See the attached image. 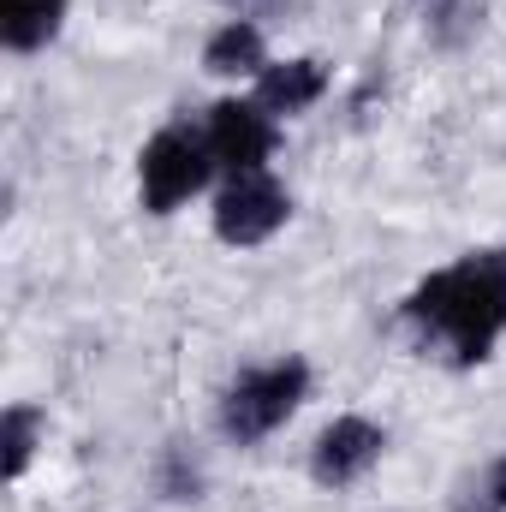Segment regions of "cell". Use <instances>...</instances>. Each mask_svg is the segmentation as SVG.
<instances>
[{
  "instance_id": "cell-1",
  "label": "cell",
  "mask_w": 506,
  "mask_h": 512,
  "mask_svg": "<svg viewBox=\"0 0 506 512\" xmlns=\"http://www.w3.org/2000/svg\"><path fill=\"white\" fill-rule=\"evenodd\" d=\"M405 322L435 340L441 352H453L459 370L483 364L506 334V245L501 251H471L453 268L429 274L411 298H405Z\"/></svg>"
},
{
  "instance_id": "cell-2",
  "label": "cell",
  "mask_w": 506,
  "mask_h": 512,
  "mask_svg": "<svg viewBox=\"0 0 506 512\" xmlns=\"http://www.w3.org/2000/svg\"><path fill=\"white\" fill-rule=\"evenodd\" d=\"M304 393H310V364L304 358H280L268 370H245L239 382L227 387V399H221V435L239 441V447L274 435L304 405Z\"/></svg>"
},
{
  "instance_id": "cell-3",
  "label": "cell",
  "mask_w": 506,
  "mask_h": 512,
  "mask_svg": "<svg viewBox=\"0 0 506 512\" xmlns=\"http://www.w3.org/2000/svg\"><path fill=\"white\" fill-rule=\"evenodd\" d=\"M209 143L203 137H191V131L167 126L155 131L149 143H143V155H137V185H143V209L149 215H173L191 191H203V179H209Z\"/></svg>"
},
{
  "instance_id": "cell-4",
  "label": "cell",
  "mask_w": 506,
  "mask_h": 512,
  "mask_svg": "<svg viewBox=\"0 0 506 512\" xmlns=\"http://www.w3.org/2000/svg\"><path fill=\"white\" fill-rule=\"evenodd\" d=\"M286 215H292V203H286V191L268 179V173H239L221 197H215V233L227 239V245H262V239H274L280 227H286Z\"/></svg>"
},
{
  "instance_id": "cell-5",
  "label": "cell",
  "mask_w": 506,
  "mask_h": 512,
  "mask_svg": "<svg viewBox=\"0 0 506 512\" xmlns=\"http://www.w3.org/2000/svg\"><path fill=\"white\" fill-rule=\"evenodd\" d=\"M203 143H209V161L227 167L233 179H239V173H262V161H268V149H274L268 108H256V102H215Z\"/></svg>"
},
{
  "instance_id": "cell-6",
  "label": "cell",
  "mask_w": 506,
  "mask_h": 512,
  "mask_svg": "<svg viewBox=\"0 0 506 512\" xmlns=\"http://www.w3.org/2000/svg\"><path fill=\"white\" fill-rule=\"evenodd\" d=\"M381 447H387V435H381L370 417H340V423L322 429V441H316V453H310V477H316L322 489H346V483H358V477L376 465Z\"/></svg>"
},
{
  "instance_id": "cell-7",
  "label": "cell",
  "mask_w": 506,
  "mask_h": 512,
  "mask_svg": "<svg viewBox=\"0 0 506 512\" xmlns=\"http://www.w3.org/2000/svg\"><path fill=\"white\" fill-rule=\"evenodd\" d=\"M328 90V72L316 60H286V66H268L256 78V108L268 114H304L310 102H322Z\"/></svg>"
},
{
  "instance_id": "cell-8",
  "label": "cell",
  "mask_w": 506,
  "mask_h": 512,
  "mask_svg": "<svg viewBox=\"0 0 506 512\" xmlns=\"http://www.w3.org/2000/svg\"><path fill=\"white\" fill-rule=\"evenodd\" d=\"M66 18V0H0V42L12 54H36L42 42H54Z\"/></svg>"
},
{
  "instance_id": "cell-9",
  "label": "cell",
  "mask_w": 506,
  "mask_h": 512,
  "mask_svg": "<svg viewBox=\"0 0 506 512\" xmlns=\"http://www.w3.org/2000/svg\"><path fill=\"white\" fill-rule=\"evenodd\" d=\"M203 66H209V72H221V78L262 72V30H256L251 18H233L227 30H215V36H209V48H203Z\"/></svg>"
},
{
  "instance_id": "cell-10",
  "label": "cell",
  "mask_w": 506,
  "mask_h": 512,
  "mask_svg": "<svg viewBox=\"0 0 506 512\" xmlns=\"http://www.w3.org/2000/svg\"><path fill=\"white\" fill-rule=\"evenodd\" d=\"M36 429H42V417H36L30 405H12V411L0 417V447H6V477H24V465H30V453H36Z\"/></svg>"
},
{
  "instance_id": "cell-11",
  "label": "cell",
  "mask_w": 506,
  "mask_h": 512,
  "mask_svg": "<svg viewBox=\"0 0 506 512\" xmlns=\"http://www.w3.org/2000/svg\"><path fill=\"white\" fill-rule=\"evenodd\" d=\"M161 495L167 501H197L203 495V471H197V459L185 447H167V459H161Z\"/></svg>"
},
{
  "instance_id": "cell-12",
  "label": "cell",
  "mask_w": 506,
  "mask_h": 512,
  "mask_svg": "<svg viewBox=\"0 0 506 512\" xmlns=\"http://www.w3.org/2000/svg\"><path fill=\"white\" fill-rule=\"evenodd\" d=\"M459 512H506V459H495L483 471V483L459 501Z\"/></svg>"
},
{
  "instance_id": "cell-13",
  "label": "cell",
  "mask_w": 506,
  "mask_h": 512,
  "mask_svg": "<svg viewBox=\"0 0 506 512\" xmlns=\"http://www.w3.org/2000/svg\"><path fill=\"white\" fill-rule=\"evenodd\" d=\"M227 6H239V12H280L286 0H227Z\"/></svg>"
},
{
  "instance_id": "cell-14",
  "label": "cell",
  "mask_w": 506,
  "mask_h": 512,
  "mask_svg": "<svg viewBox=\"0 0 506 512\" xmlns=\"http://www.w3.org/2000/svg\"><path fill=\"white\" fill-rule=\"evenodd\" d=\"M423 6H441V0H423Z\"/></svg>"
}]
</instances>
